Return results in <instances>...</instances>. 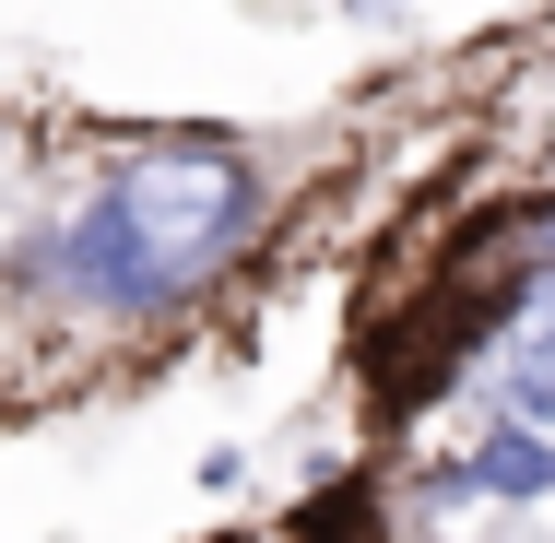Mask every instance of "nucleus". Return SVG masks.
<instances>
[{"label": "nucleus", "mask_w": 555, "mask_h": 543, "mask_svg": "<svg viewBox=\"0 0 555 543\" xmlns=\"http://www.w3.org/2000/svg\"><path fill=\"white\" fill-rule=\"evenodd\" d=\"M485 402H496L508 426L555 437V190L532 202V284H520V308H508V331H496Z\"/></svg>", "instance_id": "2"}, {"label": "nucleus", "mask_w": 555, "mask_h": 543, "mask_svg": "<svg viewBox=\"0 0 555 543\" xmlns=\"http://www.w3.org/2000/svg\"><path fill=\"white\" fill-rule=\"evenodd\" d=\"M461 484L473 496H496V508H532V496H555V437H532V426H496L473 437V461H461Z\"/></svg>", "instance_id": "3"}, {"label": "nucleus", "mask_w": 555, "mask_h": 543, "mask_svg": "<svg viewBox=\"0 0 555 543\" xmlns=\"http://www.w3.org/2000/svg\"><path fill=\"white\" fill-rule=\"evenodd\" d=\"M284 202L260 130H142L0 248V296L60 331H154L202 308Z\"/></svg>", "instance_id": "1"}]
</instances>
